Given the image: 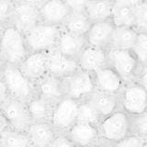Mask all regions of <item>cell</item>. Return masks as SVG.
<instances>
[{
  "mask_svg": "<svg viewBox=\"0 0 147 147\" xmlns=\"http://www.w3.org/2000/svg\"><path fill=\"white\" fill-rule=\"evenodd\" d=\"M0 53L5 63L18 66L30 53L24 34L15 27L7 24L0 38Z\"/></svg>",
  "mask_w": 147,
  "mask_h": 147,
  "instance_id": "obj_1",
  "label": "cell"
},
{
  "mask_svg": "<svg viewBox=\"0 0 147 147\" xmlns=\"http://www.w3.org/2000/svg\"><path fill=\"white\" fill-rule=\"evenodd\" d=\"M0 76L6 85L8 96L23 102H28L36 95L35 85L28 79L18 66L5 63Z\"/></svg>",
  "mask_w": 147,
  "mask_h": 147,
  "instance_id": "obj_2",
  "label": "cell"
},
{
  "mask_svg": "<svg viewBox=\"0 0 147 147\" xmlns=\"http://www.w3.org/2000/svg\"><path fill=\"white\" fill-rule=\"evenodd\" d=\"M100 140L115 144L131 133V116L121 109L101 119L98 125Z\"/></svg>",
  "mask_w": 147,
  "mask_h": 147,
  "instance_id": "obj_3",
  "label": "cell"
},
{
  "mask_svg": "<svg viewBox=\"0 0 147 147\" xmlns=\"http://www.w3.org/2000/svg\"><path fill=\"white\" fill-rule=\"evenodd\" d=\"M61 26L40 22L24 33V39L30 53L48 52L56 47Z\"/></svg>",
  "mask_w": 147,
  "mask_h": 147,
  "instance_id": "obj_4",
  "label": "cell"
},
{
  "mask_svg": "<svg viewBox=\"0 0 147 147\" xmlns=\"http://www.w3.org/2000/svg\"><path fill=\"white\" fill-rule=\"evenodd\" d=\"M108 64L111 66L125 83L136 81L141 64L131 50L108 49Z\"/></svg>",
  "mask_w": 147,
  "mask_h": 147,
  "instance_id": "obj_5",
  "label": "cell"
},
{
  "mask_svg": "<svg viewBox=\"0 0 147 147\" xmlns=\"http://www.w3.org/2000/svg\"><path fill=\"white\" fill-rule=\"evenodd\" d=\"M118 96L119 109L131 117L147 110V91L137 81L125 83Z\"/></svg>",
  "mask_w": 147,
  "mask_h": 147,
  "instance_id": "obj_6",
  "label": "cell"
},
{
  "mask_svg": "<svg viewBox=\"0 0 147 147\" xmlns=\"http://www.w3.org/2000/svg\"><path fill=\"white\" fill-rule=\"evenodd\" d=\"M79 101L66 96L53 105L51 124L57 133H66L77 121Z\"/></svg>",
  "mask_w": 147,
  "mask_h": 147,
  "instance_id": "obj_7",
  "label": "cell"
},
{
  "mask_svg": "<svg viewBox=\"0 0 147 147\" xmlns=\"http://www.w3.org/2000/svg\"><path fill=\"white\" fill-rule=\"evenodd\" d=\"M62 86L64 96L78 101L87 98L96 90L93 75L81 69L62 78Z\"/></svg>",
  "mask_w": 147,
  "mask_h": 147,
  "instance_id": "obj_8",
  "label": "cell"
},
{
  "mask_svg": "<svg viewBox=\"0 0 147 147\" xmlns=\"http://www.w3.org/2000/svg\"><path fill=\"white\" fill-rule=\"evenodd\" d=\"M0 109L7 119L9 128L18 131L27 132L32 121L26 102L8 96L0 106Z\"/></svg>",
  "mask_w": 147,
  "mask_h": 147,
  "instance_id": "obj_9",
  "label": "cell"
},
{
  "mask_svg": "<svg viewBox=\"0 0 147 147\" xmlns=\"http://www.w3.org/2000/svg\"><path fill=\"white\" fill-rule=\"evenodd\" d=\"M40 22V13L37 7L23 0H18L14 3L8 24L14 26L24 34Z\"/></svg>",
  "mask_w": 147,
  "mask_h": 147,
  "instance_id": "obj_10",
  "label": "cell"
},
{
  "mask_svg": "<svg viewBox=\"0 0 147 147\" xmlns=\"http://www.w3.org/2000/svg\"><path fill=\"white\" fill-rule=\"evenodd\" d=\"M32 84L48 74V52L30 53L18 66Z\"/></svg>",
  "mask_w": 147,
  "mask_h": 147,
  "instance_id": "obj_11",
  "label": "cell"
},
{
  "mask_svg": "<svg viewBox=\"0 0 147 147\" xmlns=\"http://www.w3.org/2000/svg\"><path fill=\"white\" fill-rule=\"evenodd\" d=\"M96 90L104 93L119 95L125 82L109 64L92 73Z\"/></svg>",
  "mask_w": 147,
  "mask_h": 147,
  "instance_id": "obj_12",
  "label": "cell"
},
{
  "mask_svg": "<svg viewBox=\"0 0 147 147\" xmlns=\"http://www.w3.org/2000/svg\"><path fill=\"white\" fill-rule=\"evenodd\" d=\"M77 60L65 56L54 47L48 51V73L58 78H63L79 70Z\"/></svg>",
  "mask_w": 147,
  "mask_h": 147,
  "instance_id": "obj_13",
  "label": "cell"
},
{
  "mask_svg": "<svg viewBox=\"0 0 147 147\" xmlns=\"http://www.w3.org/2000/svg\"><path fill=\"white\" fill-rule=\"evenodd\" d=\"M76 147H92L100 140L98 126L76 121L65 133Z\"/></svg>",
  "mask_w": 147,
  "mask_h": 147,
  "instance_id": "obj_14",
  "label": "cell"
},
{
  "mask_svg": "<svg viewBox=\"0 0 147 147\" xmlns=\"http://www.w3.org/2000/svg\"><path fill=\"white\" fill-rule=\"evenodd\" d=\"M77 63L81 70L92 74L108 65V50L86 44L78 55Z\"/></svg>",
  "mask_w": 147,
  "mask_h": 147,
  "instance_id": "obj_15",
  "label": "cell"
},
{
  "mask_svg": "<svg viewBox=\"0 0 147 147\" xmlns=\"http://www.w3.org/2000/svg\"><path fill=\"white\" fill-rule=\"evenodd\" d=\"M39 8L40 22L62 26L70 13L64 0H44Z\"/></svg>",
  "mask_w": 147,
  "mask_h": 147,
  "instance_id": "obj_16",
  "label": "cell"
},
{
  "mask_svg": "<svg viewBox=\"0 0 147 147\" xmlns=\"http://www.w3.org/2000/svg\"><path fill=\"white\" fill-rule=\"evenodd\" d=\"M114 29L115 26L110 20L92 23L85 36L86 44L108 50L110 46Z\"/></svg>",
  "mask_w": 147,
  "mask_h": 147,
  "instance_id": "obj_17",
  "label": "cell"
},
{
  "mask_svg": "<svg viewBox=\"0 0 147 147\" xmlns=\"http://www.w3.org/2000/svg\"><path fill=\"white\" fill-rule=\"evenodd\" d=\"M35 90L36 95L53 104L64 96L62 86V79L49 73L36 83Z\"/></svg>",
  "mask_w": 147,
  "mask_h": 147,
  "instance_id": "obj_18",
  "label": "cell"
},
{
  "mask_svg": "<svg viewBox=\"0 0 147 147\" xmlns=\"http://www.w3.org/2000/svg\"><path fill=\"white\" fill-rule=\"evenodd\" d=\"M86 45L85 36H78L66 31L61 27L56 48L67 57L77 60L81 51Z\"/></svg>",
  "mask_w": 147,
  "mask_h": 147,
  "instance_id": "obj_19",
  "label": "cell"
},
{
  "mask_svg": "<svg viewBox=\"0 0 147 147\" xmlns=\"http://www.w3.org/2000/svg\"><path fill=\"white\" fill-rule=\"evenodd\" d=\"M26 133L30 144L40 147H48L57 135L51 122H32Z\"/></svg>",
  "mask_w": 147,
  "mask_h": 147,
  "instance_id": "obj_20",
  "label": "cell"
},
{
  "mask_svg": "<svg viewBox=\"0 0 147 147\" xmlns=\"http://www.w3.org/2000/svg\"><path fill=\"white\" fill-rule=\"evenodd\" d=\"M86 99L96 109L101 118H104L116 110L121 109L119 96L117 95H111L95 90Z\"/></svg>",
  "mask_w": 147,
  "mask_h": 147,
  "instance_id": "obj_21",
  "label": "cell"
},
{
  "mask_svg": "<svg viewBox=\"0 0 147 147\" xmlns=\"http://www.w3.org/2000/svg\"><path fill=\"white\" fill-rule=\"evenodd\" d=\"M53 105V103L38 95L32 96L27 102L32 122H50Z\"/></svg>",
  "mask_w": 147,
  "mask_h": 147,
  "instance_id": "obj_22",
  "label": "cell"
},
{
  "mask_svg": "<svg viewBox=\"0 0 147 147\" xmlns=\"http://www.w3.org/2000/svg\"><path fill=\"white\" fill-rule=\"evenodd\" d=\"M112 10V0H89L84 12L91 23H94L110 20Z\"/></svg>",
  "mask_w": 147,
  "mask_h": 147,
  "instance_id": "obj_23",
  "label": "cell"
},
{
  "mask_svg": "<svg viewBox=\"0 0 147 147\" xmlns=\"http://www.w3.org/2000/svg\"><path fill=\"white\" fill-rule=\"evenodd\" d=\"M91 24L85 12H70L61 27L72 34L86 36Z\"/></svg>",
  "mask_w": 147,
  "mask_h": 147,
  "instance_id": "obj_24",
  "label": "cell"
},
{
  "mask_svg": "<svg viewBox=\"0 0 147 147\" xmlns=\"http://www.w3.org/2000/svg\"><path fill=\"white\" fill-rule=\"evenodd\" d=\"M137 34L138 30L134 27H115L109 48L131 50Z\"/></svg>",
  "mask_w": 147,
  "mask_h": 147,
  "instance_id": "obj_25",
  "label": "cell"
},
{
  "mask_svg": "<svg viewBox=\"0 0 147 147\" xmlns=\"http://www.w3.org/2000/svg\"><path fill=\"white\" fill-rule=\"evenodd\" d=\"M30 141L26 132L7 128L0 133V147H29Z\"/></svg>",
  "mask_w": 147,
  "mask_h": 147,
  "instance_id": "obj_26",
  "label": "cell"
},
{
  "mask_svg": "<svg viewBox=\"0 0 147 147\" xmlns=\"http://www.w3.org/2000/svg\"><path fill=\"white\" fill-rule=\"evenodd\" d=\"M101 119L102 118L100 117L98 112L86 98L79 101L76 121L89 123L98 126Z\"/></svg>",
  "mask_w": 147,
  "mask_h": 147,
  "instance_id": "obj_27",
  "label": "cell"
},
{
  "mask_svg": "<svg viewBox=\"0 0 147 147\" xmlns=\"http://www.w3.org/2000/svg\"><path fill=\"white\" fill-rule=\"evenodd\" d=\"M134 7H113L110 20L115 27H134Z\"/></svg>",
  "mask_w": 147,
  "mask_h": 147,
  "instance_id": "obj_28",
  "label": "cell"
},
{
  "mask_svg": "<svg viewBox=\"0 0 147 147\" xmlns=\"http://www.w3.org/2000/svg\"><path fill=\"white\" fill-rule=\"evenodd\" d=\"M141 66L147 65V32L138 31L136 40L131 49Z\"/></svg>",
  "mask_w": 147,
  "mask_h": 147,
  "instance_id": "obj_29",
  "label": "cell"
},
{
  "mask_svg": "<svg viewBox=\"0 0 147 147\" xmlns=\"http://www.w3.org/2000/svg\"><path fill=\"white\" fill-rule=\"evenodd\" d=\"M133 10H134V28L138 31L147 32V3L140 2Z\"/></svg>",
  "mask_w": 147,
  "mask_h": 147,
  "instance_id": "obj_30",
  "label": "cell"
},
{
  "mask_svg": "<svg viewBox=\"0 0 147 147\" xmlns=\"http://www.w3.org/2000/svg\"><path fill=\"white\" fill-rule=\"evenodd\" d=\"M131 133L147 137V110L145 112L131 117Z\"/></svg>",
  "mask_w": 147,
  "mask_h": 147,
  "instance_id": "obj_31",
  "label": "cell"
},
{
  "mask_svg": "<svg viewBox=\"0 0 147 147\" xmlns=\"http://www.w3.org/2000/svg\"><path fill=\"white\" fill-rule=\"evenodd\" d=\"M112 144L113 147H146V138L135 133H130Z\"/></svg>",
  "mask_w": 147,
  "mask_h": 147,
  "instance_id": "obj_32",
  "label": "cell"
},
{
  "mask_svg": "<svg viewBox=\"0 0 147 147\" xmlns=\"http://www.w3.org/2000/svg\"><path fill=\"white\" fill-rule=\"evenodd\" d=\"M14 3L10 0H0V22L8 24V20L12 12Z\"/></svg>",
  "mask_w": 147,
  "mask_h": 147,
  "instance_id": "obj_33",
  "label": "cell"
},
{
  "mask_svg": "<svg viewBox=\"0 0 147 147\" xmlns=\"http://www.w3.org/2000/svg\"><path fill=\"white\" fill-rule=\"evenodd\" d=\"M48 147H76L65 133H57V135Z\"/></svg>",
  "mask_w": 147,
  "mask_h": 147,
  "instance_id": "obj_34",
  "label": "cell"
},
{
  "mask_svg": "<svg viewBox=\"0 0 147 147\" xmlns=\"http://www.w3.org/2000/svg\"><path fill=\"white\" fill-rule=\"evenodd\" d=\"M89 0H64L70 12H84Z\"/></svg>",
  "mask_w": 147,
  "mask_h": 147,
  "instance_id": "obj_35",
  "label": "cell"
},
{
  "mask_svg": "<svg viewBox=\"0 0 147 147\" xmlns=\"http://www.w3.org/2000/svg\"><path fill=\"white\" fill-rule=\"evenodd\" d=\"M140 3L139 0H112L113 7H135Z\"/></svg>",
  "mask_w": 147,
  "mask_h": 147,
  "instance_id": "obj_36",
  "label": "cell"
},
{
  "mask_svg": "<svg viewBox=\"0 0 147 147\" xmlns=\"http://www.w3.org/2000/svg\"><path fill=\"white\" fill-rule=\"evenodd\" d=\"M136 81L144 86V88L147 91V65L141 68L139 75L136 78Z\"/></svg>",
  "mask_w": 147,
  "mask_h": 147,
  "instance_id": "obj_37",
  "label": "cell"
},
{
  "mask_svg": "<svg viewBox=\"0 0 147 147\" xmlns=\"http://www.w3.org/2000/svg\"><path fill=\"white\" fill-rule=\"evenodd\" d=\"M8 93H7V87L6 85H5L4 81L2 80L1 76H0V106H1L6 99L8 98Z\"/></svg>",
  "mask_w": 147,
  "mask_h": 147,
  "instance_id": "obj_38",
  "label": "cell"
},
{
  "mask_svg": "<svg viewBox=\"0 0 147 147\" xmlns=\"http://www.w3.org/2000/svg\"><path fill=\"white\" fill-rule=\"evenodd\" d=\"M7 128H8V123L7 121V119L5 117V115L2 112V110L0 109V133L4 130H6Z\"/></svg>",
  "mask_w": 147,
  "mask_h": 147,
  "instance_id": "obj_39",
  "label": "cell"
},
{
  "mask_svg": "<svg viewBox=\"0 0 147 147\" xmlns=\"http://www.w3.org/2000/svg\"><path fill=\"white\" fill-rule=\"evenodd\" d=\"M92 147H113V144H110V142H105L103 140H99L95 145H93Z\"/></svg>",
  "mask_w": 147,
  "mask_h": 147,
  "instance_id": "obj_40",
  "label": "cell"
},
{
  "mask_svg": "<svg viewBox=\"0 0 147 147\" xmlns=\"http://www.w3.org/2000/svg\"><path fill=\"white\" fill-rule=\"evenodd\" d=\"M23 1H25L26 3H29L30 5H33V6L39 7L44 0H23Z\"/></svg>",
  "mask_w": 147,
  "mask_h": 147,
  "instance_id": "obj_41",
  "label": "cell"
},
{
  "mask_svg": "<svg viewBox=\"0 0 147 147\" xmlns=\"http://www.w3.org/2000/svg\"><path fill=\"white\" fill-rule=\"evenodd\" d=\"M6 24H4V23L2 22H0V38H1V36H2V33H3V31L5 30V28H6Z\"/></svg>",
  "mask_w": 147,
  "mask_h": 147,
  "instance_id": "obj_42",
  "label": "cell"
},
{
  "mask_svg": "<svg viewBox=\"0 0 147 147\" xmlns=\"http://www.w3.org/2000/svg\"><path fill=\"white\" fill-rule=\"evenodd\" d=\"M4 64H5V63H4V61H3V58H2L1 53H0V72H1L2 68H3V66H4Z\"/></svg>",
  "mask_w": 147,
  "mask_h": 147,
  "instance_id": "obj_43",
  "label": "cell"
},
{
  "mask_svg": "<svg viewBox=\"0 0 147 147\" xmlns=\"http://www.w3.org/2000/svg\"><path fill=\"white\" fill-rule=\"evenodd\" d=\"M140 2H144V3H147V0H139Z\"/></svg>",
  "mask_w": 147,
  "mask_h": 147,
  "instance_id": "obj_44",
  "label": "cell"
},
{
  "mask_svg": "<svg viewBox=\"0 0 147 147\" xmlns=\"http://www.w3.org/2000/svg\"><path fill=\"white\" fill-rule=\"evenodd\" d=\"M29 147H40V146H35V145H32V144H30Z\"/></svg>",
  "mask_w": 147,
  "mask_h": 147,
  "instance_id": "obj_45",
  "label": "cell"
},
{
  "mask_svg": "<svg viewBox=\"0 0 147 147\" xmlns=\"http://www.w3.org/2000/svg\"><path fill=\"white\" fill-rule=\"evenodd\" d=\"M10 1H12L13 3H15V2H17V1H18V0H10Z\"/></svg>",
  "mask_w": 147,
  "mask_h": 147,
  "instance_id": "obj_46",
  "label": "cell"
},
{
  "mask_svg": "<svg viewBox=\"0 0 147 147\" xmlns=\"http://www.w3.org/2000/svg\"><path fill=\"white\" fill-rule=\"evenodd\" d=\"M146 147H147V137H146Z\"/></svg>",
  "mask_w": 147,
  "mask_h": 147,
  "instance_id": "obj_47",
  "label": "cell"
}]
</instances>
